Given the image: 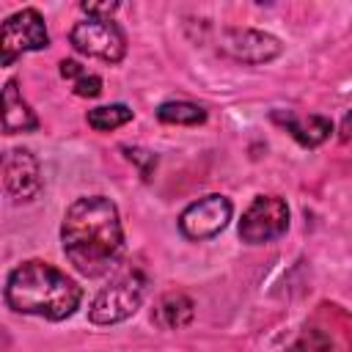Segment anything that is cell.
Here are the masks:
<instances>
[{
    "instance_id": "obj_1",
    "label": "cell",
    "mask_w": 352,
    "mask_h": 352,
    "mask_svg": "<svg viewBox=\"0 0 352 352\" xmlns=\"http://www.w3.org/2000/svg\"><path fill=\"white\" fill-rule=\"evenodd\" d=\"M60 245L80 275L99 278L116 270L124 256V228L116 204L104 195L77 198L63 214Z\"/></svg>"
},
{
    "instance_id": "obj_2",
    "label": "cell",
    "mask_w": 352,
    "mask_h": 352,
    "mask_svg": "<svg viewBox=\"0 0 352 352\" xmlns=\"http://www.w3.org/2000/svg\"><path fill=\"white\" fill-rule=\"evenodd\" d=\"M80 300L82 292L66 272L36 258L19 264L6 278V302L16 314L60 322L77 311Z\"/></svg>"
},
{
    "instance_id": "obj_3",
    "label": "cell",
    "mask_w": 352,
    "mask_h": 352,
    "mask_svg": "<svg viewBox=\"0 0 352 352\" xmlns=\"http://www.w3.org/2000/svg\"><path fill=\"white\" fill-rule=\"evenodd\" d=\"M143 294H146V278L138 270L124 272L91 300L88 319L94 324H118L140 308Z\"/></svg>"
},
{
    "instance_id": "obj_4",
    "label": "cell",
    "mask_w": 352,
    "mask_h": 352,
    "mask_svg": "<svg viewBox=\"0 0 352 352\" xmlns=\"http://www.w3.org/2000/svg\"><path fill=\"white\" fill-rule=\"evenodd\" d=\"M50 44L44 16L36 8H22L11 14L3 22L0 30V50H3V66H11L22 52H36Z\"/></svg>"
},
{
    "instance_id": "obj_5",
    "label": "cell",
    "mask_w": 352,
    "mask_h": 352,
    "mask_svg": "<svg viewBox=\"0 0 352 352\" xmlns=\"http://www.w3.org/2000/svg\"><path fill=\"white\" fill-rule=\"evenodd\" d=\"M289 228V206L278 195H258L245 209L239 220V236L248 245H264L286 234Z\"/></svg>"
},
{
    "instance_id": "obj_6",
    "label": "cell",
    "mask_w": 352,
    "mask_h": 352,
    "mask_svg": "<svg viewBox=\"0 0 352 352\" xmlns=\"http://www.w3.org/2000/svg\"><path fill=\"white\" fill-rule=\"evenodd\" d=\"M69 41L77 52L99 58L104 63H118L126 52V38L121 28L110 19H82L72 28Z\"/></svg>"
},
{
    "instance_id": "obj_7",
    "label": "cell",
    "mask_w": 352,
    "mask_h": 352,
    "mask_svg": "<svg viewBox=\"0 0 352 352\" xmlns=\"http://www.w3.org/2000/svg\"><path fill=\"white\" fill-rule=\"evenodd\" d=\"M231 212H234V206H231V201L226 195H217V192L204 195V198L192 201L179 214V231L187 239H198V242L201 239H212L228 226Z\"/></svg>"
},
{
    "instance_id": "obj_8",
    "label": "cell",
    "mask_w": 352,
    "mask_h": 352,
    "mask_svg": "<svg viewBox=\"0 0 352 352\" xmlns=\"http://www.w3.org/2000/svg\"><path fill=\"white\" fill-rule=\"evenodd\" d=\"M280 41L264 30L253 28H228L220 33V52L239 63H267L280 55Z\"/></svg>"
},
{
    "instance_id": "obj_9",
    "label": "cell",
    "mask_w": 352,
    "mask_h": 352,
    "mask_svg": "<svg viewBox=\"0 0 352 352\" xmlns=\"http://www.w3.org/2000/svg\"><path fill=\"white\" fill-rule=\"evenodd\" d=\"M3 182L14 201H33L41 190V170L30 151L11 148L3 160Z\"/></svg>"
},
{
    "instance_id": "obj_10",
    "label": "cell",
    "mask_w": 352,
    "mask_h": 352,
    "mask_svg": "<svg viewBox=\"0 0 352 352\" xmlns=\"http://www.w3.org/2000/svg\"><path fill=\"white\" fill-rule=\"evenodd\" d=\"M272 118H275L300 146H308V148L324 143V140L330 138V132H333V124H330V118H324V116L297 118V116H292V113H286V116H283V113H272Z\"/></svg>"
},
{
    "instance_id": "obj_11",
    "label": "cell",
    "mask_w": 352,
    "mask_h": 352,
    "mask_svg": "<svg viewBox=\"0 0 352 352\" xmlns=\"http://www.w3.org/2000/svg\"><path fill=\"white\" fill-rule=\"evenodd\" d=\"M36 126H38V118L30 110V104L22 99L16 80H8L3 88V129H6V135L30 132Z\"/></svg>"
},
{
    "instance_id": "obj_12",
    "label": "cell",
    "mask_w": 352,
    "mask_h": 352,
    "mask_svg": "<svg viewBox=\"0 0 352 352\" xmlns=\"http://www.w3.org/2000/svg\"><path fill=\"white\" fill-rule=\"evenodd\" d=\"M192 316H195V302L184 292H170L157 302L151 319L162 330H182L192 322Z\"/></svg>"
},
{
    "instance_id": "obj_13",
    "label": "cell",
    "mask_w": 352,
    "mask_h": 352,
    "mask_svg": "<svg viewBox=\"0 0 352 352\" xmlns=\"http://www.w3.org/2000/svg\"><path fill=\"white\" fill-rule=\"evenodd\" d=\"M157 118L162 124H182V126H195V124H204L206 121V113L204 107L192 104V102H184V99H176V102H162L157 107Z\"/></svg>"
},
{
    "instance_id": "obj_14",
    "label": "cell",
    "mask_w": 352,
    "mask_h": 352,
    "mask_svg": "<svg viewBox=\"0 0 352 352\" xmlns=\"http://www.w3.org/2000/svg\"><path fill=\"white\" fill-rule=\"evenodd\" d=\"M60 77L72 80L77 96L94 99V96L102 94V77H99V74H91V72H88L85 66H80L77 60H60Z\"/></svg>"
},
{
    "instance_id": "obj_15",
    "label": "cell",
    "mask_w": 352,
    "mask_h": 352,
    "mask_svg": "<svg viewBox=\"0 0 352 352\" xmlns=\"http://www.w3.org/2000/svg\"><path fill=\"white\" fill-rule=\"evenodd\" d=\"M126 121H132V110L126 104H121V102L118 104H102V107L88 110V126H94L96 132L118 129Z\"/></svg>"
},
{
    "instance_id": "obj_16",
    "label": "cell",
    "mask_w": 352,
    "mask_h": 352,
    "mask_svg": "<svg viewBox=\"0 0 352 352\" xmlns=\"http://www.w3.org/2000/svg\"><path fill=\"white\" fill-rule=\"evenodd\" d=\"M330 349H333V344H330V338H327L322 330H305V333L292 344L289 352H330Z\"/></svg>"
},
{
    "instance_id": "obj_17",
    "label": "cell",
    "mask_w": 352,
    "mask_h": 352,
    "mask_svg": "<svg viewBox=\"0 0 352 352\" xmlns=\"http://www.w3.org/2000/svg\"><path fill=\"white\" fill-rule=\"evenodd\" d=\"M80 8L88 14V19H110V14L118 11V3H110V0H104V3H82Z\"/></svg>"
},
{
    "instance_id": "obj_18",
    "label": "cell",
    "mask_w": 352,
    "mask_h": 352,
    "mask_svg": "<svg viewBox=\"0 0 352 352\" xmlns=\"http://www.w3.org/2000/svg\"><path fill=\"white\" fill-rule=\"evenodd\" d=\"M338 138H341V143H349V140H352V110L344 116L341 129H338Z\"/></svg>"
}]
</instances>
